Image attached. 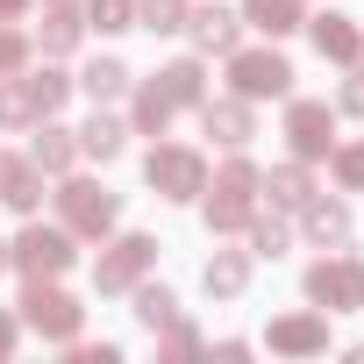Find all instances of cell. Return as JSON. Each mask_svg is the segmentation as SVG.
Returning a JSON list of instances; mask_svg holds the SVG:
<instances>
[{"label":"cell","instance_id":"12","mask_svg":"<svg viewBox=\"0 0 364 364\" xmlns=\"http://www.w3.org/2000/svg\"><path fill=\"white\" fill-rule=\"evenodd\" d=\"M264 343H272L279 357H321V350H328V321H321V307H314V314H279Z\"/></svg>","mask_w":364,"mask_h":364},{"label":"cell","instance_id":"20","mask_svg":"<svg viewBox=\"0 0 364 364\" xmlns=\"http://www.w3.org/2000/svg\"><path fill=\"white\" fill-rule=\"evenodd\" d=\"M129 93H136V107H129V136H164L178 107H171V100H164L150 79H143V86H129Z\"/></svg>","mask_w":364,"mask_h":364},{"label":"cell","instance_id":"26","mask_svg":"<svg viewBox=\"0 0 364 364\" xmlns=\"http://www.w3.org/2000/svg\"><path fill=\"white\" fill-rule=\"evenodd\" d=\"M136 321H143L150 336H157V328H171V321H178V293H171V286H143V279H136Z\"/></svg>","mask_w":364,"mask_h":364},{"label":"cell","instance_id":"14","mask_svg":"<svg viewBox=\"0 0 364 364\" xmlns=\"http://www.w3.org/2000/svg\"><path fill=\"white\" fill-rule=\"evenodd\" d=\"M0 200H8L15 215H36V208H43V171H36L29 157H8V150H0Z\"/></svg>","mask_w":364,"mask_h":364},{"label":"cell","instance_id":"32","mask_svg":"<svg viewBox=\"0 0 364 364\" xmlns=\"http://www.w3.org/2000/svg\"><path fill=\"white\" fill-rule=\"evenodd\" d=\"M22 65H29V36L0 22V79H8V72H22Z\"/></svg>","mask_w":364,"mask_h":364},{"label":"cell","instance_id":"24","mask_svg":"<svg viewBox=\"0 0 364 364\" xmlns=\"http://www.w3.org/2000/svg\"><path fill=\"white\" fill-rule=\"evenodd\" d=\"M257 193H272V200H279V208H293V215H300V208H307V200H314V178H307V164H300V157H293V164H279V171H272V178H264V186H257Z\"/></svg>","mask_w":364,"mask_h":364},{"label":"cell","instance_id":"16","mask_svg":"<svg viewBox=\"0 0 364 364\" xmlns=\"http://www.w3.org/2000/svg\"><path fill=\"white\" fill-rule=\"evenodd\" d=\"M72 157H79V129H58V122L43 114V136L29 143V164H36V171H50V178H65V171H72Z\"/></svg>","mask_w":364,"mask_h":364},{"label":"cell","instance_id":"18","mask_svg":"<svg viewBox=\"0 0 364 364\" xmlns=\"http://www.w3.org/2000/svg\"><path fill=\"white\" fill-rule=\"evenodd\" d=\"M129 150V122H114V114H100L93 107V122L79 129V157H100V164H114Z\"/></svg>","mask_w":364,"mask_h":364},{"label":"cell","instance_id":"38","mask_svg":"<svg viewBox=\"0 0 364 364\" xmlns=\"http://www.w3.org/2000/svg\"><path fill=\"white\" fill-rule=\"evenodd\" d=\"M43 8H86V0H43Z\"/></svg>","mask_w":364,"mask_h":364},{"label":"cell","instance_id":"27","mask_svg":"<svg viewBox=\"0 0 364 364\" xmlns=\"http://www.w3.org/2000/svg\"><path fill=\"white\" fill-rule=\"evenodd\" d=\"M136 29L178 36V29H186V0H136Z\"/></svg>","mask_w":364,"mask_h":364},{"label":"cell","instance_id":"35","mask_svg":"<svg viewBox=\"0 0 364 364\" xmlns=\"http://www.w3.org/2000/svg\"><path fill=\"white\" fill-rule=\"evenodd\" d=\"M336 107H343V114H364V72H357V79H343V93H336Z\"/></svg>","mask_w":364,"mask_h":364},{"label":"cell","instance_id":"34","mask_svg":"<svg viewBox=\"0 0 364 364\" xmlns=\"http://www.w3.org/2000/svg\"><path fill=\"white\" fill-rule=\"evenodd\" d=\"M72 364H122L114 343H72Z\"/></svg>","mask_w":364,"mask_h":364},{"label":"cell","instance_id":"22","mask_svg":"<svg viewBox=\"0 0 364 364\" xmlns=\"http://www.w3.org/2000/svg\"><path fill=\"white\" fill-rule=\"evenodd\" d=\"M79 29H86L79 8H50L43 29H36V50H43V58H72V50H79Z\"/></svg>","mask_w":364,"mask_h":364},{"label":"cell","instance_id":"40","mask_svg":"<svg viewBox=\"0 0 364 364\" xmlns=\"http://www.w3.org/2000/svg\"><path fill=\"white\" fill-rule=\"evenodd\" d=\"M357 72H364V58H357Z\"/></svg>","mask_w":364,"mask_h":364},{"label":"cell","instance_id":"21","mask_svg":"<svg viewBox=\"0 0 364 364\" xmlns=\"http://www.w3.org/2000/svg\"><path fill=\"white\" fill-rule=\"evenodd\" d=\"M300 215H307V236H314L321 250H343V243H350V208H343V200H307Z\"/></svg>","mask_w":364,"mask_h":364},{"label":"cell","instance_id":"2","mask_svg":"<svg viewBox=\"0 0 364 364\" xmlns=\"http://www.w3.org/2000/svg\"><path fill=\"white\" fill-rule=\"evenodd\" d=\"M58 222H65L79 243H100V236H114L122 200L100 186V178H65V186H58Z\"/></svg>","mask_w":364,"mask_h":364},{"label":"cell","instance_id":"36","mask_svg":"<svg viewBox=\"0 0 364 364\" xmlns=\"http://www.w3.org/2000/svg\"><path fill=\"white\" fill-rule=\"evenodd\" d=\"M15 343H22V321H15L8 307H0V364H8V357H15Z\"/></svg>","mask_w":364,"mask_h":364},{"label":"cell","instance_id":"19","mask_svg":"<svg viewBox=\"0 0 364 364\" xmlns=\"http://www.w3.org/2000/svg\"><path fill=\"white\" fill-rule=\"evenodd\" d=\"M243 22H250L257 36H272V43H279V36H293L307 15H300V0H243Z\"/></svg>","mask_w":364,"mask_h":364},{"label":"cell","instance_id":"37","mask_svg":"<svg viewBox=\"0 0 364 364\" xmlns=\"http://www.w3.org/2000/svg\"><path fill=\"white\" fill-rule=\"evenodd\" d=\"M22 8H29V0H0V22H15V15H22Z\"/></svg>","mask_w":364,"mask_h":364},{"label":"cell","instance_id":"11","mask_svg":"<svg viewBox=\"0 0 364 364\" xmlns=\"http://www.w3.org/2000/svg\"><path fill=\"white\" fill-rule=\"evenodd\" d=\"M200 129H208L222 150H243V143L257 136V114H250L243 93H229V100H200Z\"/></svg>","mask_w":364,"mask_h":364},{"label":"cell","instance_id":"33","mask_svg":"<svg viewBox=\"0 0 364 364\" xmlns=\"http://www.w3.org/2000/svg\"><path fill=\"white\" fill-rule=\"evenodd\" d=\"M164 336V357H193L200 350V328H186V321H171V328H157Z\"/></svg>","mask_w":364,"mask_h":364},{"label":"cell","instance_id":"25","mask_svg":"<svg viewBox=\"0 0 364 364\" xmlns=\"http://www.w3.org/2000/svg\"><path fill=\"white\" fill-rule=\"evenodd\" d=\"M29 122H43V107H36L29 79L8 72V79H0V129H29Z\"/></svg>","mask_w":364,"mask_h":364},{"label":"cell","instance_id":"17","mask_svg":"<svg viewBox=\"0 0 364 364\" xmlns=\"http://www.w3.org/2000/svg\"><path fill=\"white\" fill-rule=\"evenodd\" d=\"M200 286H208L215 300H236V293L250 286V250H215V257L200 264Z\"/></svg>","mask_w":364,"mask_h":364},{"label":"cell","instance_id":"6","mask_svg":"<svg viewBox=\"0 0 364 364\" xmlns=\"http://www.w3.org/2000/svg\"><path fill=\"white\" fill-rule=\"evenodd\" d=\"M307 300L321 307V314H350V307H364V264L350 257V250H336V257H321V264H307Z\"/></svg>","mask_w":364,"mask_h":364},{"label":"cell","instance_id":"13","mask_svg":"<svg viewBox=\"0 0 364 364\" xmlns=\"http://www.w3.org/2000/svg\"><path fill=\"white\" fill-rule=\"evenodd\" d=\"M186 29H193V43H200V50L229 58V50H236V36H243V15H236V8H222V0H200V8L186 15Z\"/></svg>","mask_w":364,"mask_h":364},{"label":"cell","instance_id":"1","mask_svg":"<svg viewBox=\"0 0 364 364\" xmlns=\"http://www.w3.org/2000/svg\"><path fill=\"white\" fill-rule=\"evenodd\" d=\"M257 186H264V171H257V164L236 150V157L215 171V186L200 193V208H208V229H215V236H236V229L250 222V200H257Z\"/></svg>","mask_w":364,"mask_h":364},{"label":"cell","instance_id":"23","mask_svg":"<svg viewBox=\"0 0 364 364\" xmlns=\"http://www.w3.org/2000/svg\"><path fill=\"white\" fill-rule=\"evenodd\" d=\"M79 86H86V93H93V107H100V100H122V93L136 86V72H129L122 58H93V65L79 72Z\"/></svg>","mask_w":364,"mask_h":364},{"label":"cell","instance_id":"39","mask_svg":"<svg viewBox=\"0 0 364 364\" xmlns=\"http://www.w3.org/2000/svg\"><path fill=\"white\" fill-rule=\"evenodd\" d=\"M0 272H15V257H8V243H0Z\"/></svg>","mask_w":364,"mask_h":364},{"label":"cell","instance_id":"31","mask_svg":"<svg viewBox=\"0 0 364 364\" xmlns=\"http://www.w3.org/2000/svg\"><path fill=\"white\" fill-rule=\"evenodd\" d=\"M29 93H36V107H43V114H58V107H65V100H72V79H65V72H50V65H43V72H29Z\"/></svg>","mask_w":364,"mask_h":364},{"label":"cell","instance_id":"9","mask_svg":"<svg viewBox=\"0 0 364 364\" xmlns=\"http://www.w3.org/2000/svg\"><path fill=\"white\" fill-rule=\"evenodd\" d=\"M286 143H293L300 164L328 157V150H336V107H328V100H293V107H286Z\"/></svg>","mask_w":364,"mask_h":364},{"label":"cell","instance_id":"5","mask_svg":"<svg viewBox=\"0 0 364 364\" xmlns=\"http://www.w3.org/2000/svg\"><path fill=\"white\" fill-rule=\"evenodd\" d=\"M22 321H29L43 343H79V321H86V307H79L65 286H50V279H29V293H22Z\"/></svg>","mask_w":364,"mask_h":364},{"label":"cell","instance_id":"7","mask_svg":"<svg viewBox=\"0 0 364 364\" xmlns=\"http://www.w3.org/2000/svg\"><path fill=\"white\" fill-rule=\"evenodd\" d=\"M229 93H243V100H286L293 93V65L279 58V50H229Z\"/></svg>","mask_w":364,"mask_h":364},{"label":"cell","instance_id":"10","mask_svg":"<svg viewBox=\"0 0 364 364\" xmlns=\"http://www.w3.org/2000/svg\"><path fill=\"white\" fill-rule=\"evenodd\" d=\"M307 36H314V50L328 58V65H357L364 58V22L357 15H336V8H321L314 22H300Z\"/></svg>","mask_w":364,"mask_h":364},{"label":"cell","instance_id":"8","mask_svg":"<svg viewBox=\"0 0 364 364\" xmlns=\"http://www.w3.org/2000/svg\"><path fill=\"white\" fill-rule=\"evenodd\" d=\"M157 264V236H143V229H129V236H114L107 250H100V264H93V293H136V279Z\"/></svg>","mask_w":364,"mask_h":364},{"label":"cell","instance_id":"29","mask_svg":"<svg viewBox=\"0 0 364 364\" xmlns=\"http://www.w3.org/2000/svg\"><path fill=\"white\" fill-rule=\"evenodd\" d=\"M243 229H250V257H286V243H293V229L279 215H250Z\"/></svg>","mask_w":364,"mask_h":364},{"label":"cell","instance_id":"15","mask_svg":"<svg viewBox=\"0 0 364 364\" xmlns=\"http://www.w3.org/2000/svg\"><path fill=\"white\" fill-rule=\"evenodd\" d=\"M150 86H157L171 107H200V100H208V72H200V58H171Z\"/></svg>","mask_w":364,"mask_h":364},{"label":"cell","instance_id":"28","mask_svg":"<svg viewBox=\"0 0 364 364\" xmlns=\"http://www.w3.org/2000/svg\"><path fill=\"white\" fill-rule=\"evenodd\" d=\"M79 22L100 29V36H122V29H136V0H86Z\"/></svg>","mask_w":364,"mask_h":364},{"label":"cell","instance_id":"30","mask_svg":"<svg viewBox=\"0 0 364 364\" xmlns=\"http://www.w3.org/2000/svg\"><path fill=\"white\" fill-rule=\"evenodd\" d=\"M328 164H336V186L343 193H364V143H336Z\"/></svg>","mask_w":364,"mask_h":364},{"label":"cell","instance_id":"4","mask_svg":"<svg viewBox=\"0 0 364 364\" xmlns=\"http://www.w3.org/2000/svg\"><path fill=\"white\" fill-rule=\"evenodd\" d=\"M8 257H15V272H29V279H58V272H72V257H79V236L58 222V229H43L36 215H29V229L8 243Z\"/></svg>","mask_w":364,"mask_h":364},{"label":"cell","instance_id":"3","mask_svg":"<svg viewBox=\"0 0 364 364\" xmlns=\"http://www.w3.org/2000/svg\"><path fill=\"white\" fill-rule=\"evenodd\" d=\"M143 178H150L157 200H200V193H208V164H200V150H186V143H150Z\"/></svg>","mask_w":364,"mask_h":364}]
</instances>
